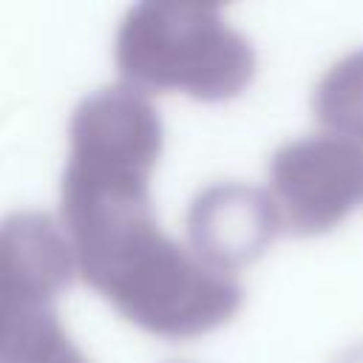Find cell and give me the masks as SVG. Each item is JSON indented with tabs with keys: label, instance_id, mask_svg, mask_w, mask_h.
<instances>
[{
	"label": "cell",
	"instance_id": "7a4b0ae2",
	"mask_svg": "<svg viewBox=\"0 0 363 363\" xmlns=\"http://www.w3.org/2000/svg\"><path fill=\"white\" fill-rule=\"evenodd\" d=\"M133 91H179L204 102L238 96L255 77V48L218 9L201 3L133 6L113 45Z\"/></svg>",
	"mask_w": 363,
	"mask_h": 363
},
{
	"label": "cell",
	"instance_id": "5b68a950",
	"mask_svg": "<svg viewBox=\"0 0 363 363\" xmlns=\"http://www.w3.org/2000/svg\"><path fill=\"white\" fill-rule=\"evenodd\" d=\"M74 272L71 238L51 216L11 213L0 221V301L23 312L51 309Z\"/></svg>",
	"mask_w": 363,
	"mask_h": 363
},
{
	"label": "cell",
	"instance_id": "9c48e42d",
	"mask_svg": "<svg viewBox=\"0 0 363 363\" xmlns=\"http://www.w3.org/2000/svg\"><path fill=\"white\" fill-rule=\"evenodd\" d=\"M337 363H363V346H357V349H352V352H346Z\"/></svg>",
	"mask_w": 363,
	"mask_h": 363
},
{
	"label": "cell",
	"instance_id": "ba28073f",
	"mask_svg": "<svg viewBox=\"0 0 363 363\" xmlns=\"http://www.w3.org/2000/svg\"><path fill=\"white\" fill-rule=\"evenodd\" d=\"M20 315H23V309H14L6 301H0V352L6 349V343H9V337H11V332H14L17 320H20Z\"/></svg>",
	"mask_w": 363,
	"mask_h": 363
},
{
	"label": "cell",
	"instance_id": "6da1fadb",
	"mask_svg": "<svg viewBox=\"0 0 363 363\" xmlns=\"http://www.w3.org/2000/svg\"><path fill=\"white\" fill-rule=\"evenodd\" d=\"M62 227L82 281L150 335L199 337L224 326L241 306L233 275L216 272L159 230L150 196L65 207Z\"/></svg>",
	"mask_w": 363,
	"mask_h": 363
},
{
	"label": "cell",
	"instance_id": "3957f363",
	"mask_svg": "<svg viewBox=\"0 0 363 363\" xmlns=\"http://www.w3.org/2000/svg\"><path fill=\"white\" fill-rule=\"evenodd\" d=\"M267 196L281 230L329 233L363 201V150L329 133L292 139L269 162Z\"/></svg>",
	"mask_w": 363,
	"mask_h": 363
},
{
	"label": "cell",
	"instance_id": "52a82bcc",
	"mask_svg": "<svg viewBox=\"0 0 363 363\" xmlns=\"http://www.w3.org/2000/svg\"><path fill=\"white\" fill-rule=\"evenodd\" d=\"M0 363H88L82 352L74 346L54 309L23 312L6 349L0 352Z\"/></svg>",
	"mask_w": 363,
	"mask_h": 363
},
{
	"label": "cell",
	"instance_id": "277c9868",
	"mask_svg": "<svg viewBox=\"0 0 363 363\" xmlns=\"http://www.w3.org/2000/svg\"><path fill=\"white\" fill-rule=\"evenodd\" d=\"M278 230L281 224L267 190L238 182L207 187L187 213L190 252L224 275L264 255Z\"/></svg>",
	"mask_w": 363,
	"mask_h": 363
},
{
	"label": "cell",
	"instance_id": "8992f818",
	"mask_svg": "<svg viewBox=\"0 0 363 363\" xmlns=\"http://www.w3.org/2000/svg\"><path fill=\"white\" fill-rule=\"evenodd\" d=\"M312 111L323 133L363 150V48L346 54L320 77L312 94Z\"/></svg>",
	"mask_w": 363,
	"mask_h": 363
}]
</instances>
